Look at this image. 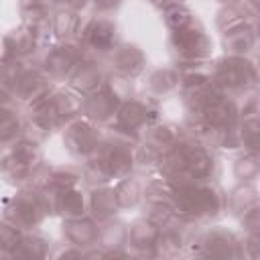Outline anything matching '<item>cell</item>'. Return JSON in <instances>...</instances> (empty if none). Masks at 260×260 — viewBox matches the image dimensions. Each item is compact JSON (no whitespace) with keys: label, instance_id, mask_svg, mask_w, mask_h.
Returning <instances> with one entry per match:
<instances>
[{"label":"cell","instance_id":"1","mask_svg":"<svg viewBox=\"0 0 260 260\" xmlns=\"http://www.w3.org/2000/svg\"><path fill=\"white\" fill-rule=\"evenodd\" d=\"M173 199L177 213L185 217H209L221 207V197L213 187L195 185L191 181H185L173 189Z\"/></svg>","mask_w":260,"mask_h":260},{"label":"cell","instance_id":"2","mask_svg":"<svg viewBox=\"0 0 260 260\" xmlns=\"http://www.w3.org/2000/svg\"><path fill=\"white\" fill-rule=\"evenodd\" d=\"M173 45H175L179 57L189 63L201 61L211 53V41L205 37L201 26H195L193 20L187 26L173 32Z\"/></svg>","mask_w":260,"mask_h":260},{"label":"cell","instance_id":"3","mask_svg":"<svg viewBox=\"0 0 260 260\" xmlns=\"http://www.w3.org/2000/svg\"><path fill=\"white\" fill-rule=\"evenodd\" d=\"M256 73H254V67L242 59V57H230V59H223L215 73H213V79L219 87H228V89H238V87H244L248 85L250 81H254Z\"/></svg>","mask_w":260,"mask_h":260},{"label":"cell","instance_id":"4","mask_svg":"<svg viewBox=\"0 0 260 260\" xmlns=\"http://www.w3.org/2000/svg\"><path fill=\"white\" fill-rule=\"evenodd\" d=\"M201 110V116H203V122L205 126H211V128H232L234 120H236V108L230 100H225L221 93L213 91L211 95H207L203 100V104L199 106Z\"/></svg>","mask_w":260,"mask_h":260},{"label":"cell","instance_id":"5","mask_svg":"<svg viewBox=\"0 0 260 260\" xmlns=\"http://www.w3.org/2000/svg\"><path fill=\"white\" fill-rule=\"evenodd\" d=\"M43 207L39 203V197H32L30 193H18L10 205L6 207V217L12 221V225L18 228H32L43 219Z\"/></svg>","mask_w":260,"mask_h":260},{"label":"cell","instance_id":"6","mask_svg":"<svg viewBox=\"0 0 260 260\" xmlns=\"http://www.w3.org/2000/svg\"><path fill=\"white\" fill-rule=\"evenodd\" d=\"M63 140L73 154H87L98 146V132L87 122H73L65 130Z\"/></svg>","mask_w":260,"mask_h":260},{"label":"cell","instance_id":"7","mask_svg":"<svg viewBox=\"0 0 260 260\" xmlns=\"http://www.w3.org/2000/svg\"><path fill=\"white\" fill-rule=\"evenodd\" d=\"M118 106V100L108 93V91H100V93H91L87 95V100L81 104V110L91 118V120H106L114 114Z\"/></svg>","mask_w":260,"mask_h":260},{"label":"cell","instance_id":"8","mask_svg":"<svg viewBox=\"0 0 260 260\" xmlns=\"http://www.w3.org/2000/svg\"><path fill=\"white\" fill-rule=\"evenodd\" d=\"M114 24L110 20H95L85 28V43L95 51H108L114 43Z\"/></svg>","mask_w":260,"mask_h":260},{"label":"cell","instance_id":"9","mask_svg":"<svg viewBox=\"0 0 260 260\" xmlns=\"http://www.w3.org/2000/svg\"><path fill=\"white\" fill-rule=\"evenodd\" d=\"M77 59H79V49L73 45H63V47H57L49 53L47 69L53 75H65L77 63Z\"/></svg>","mask_w":260,"mask_h":260},{"label":"cell","instance_id":"10","mask_svg":"<svg viewBox=\"0 0 260 260\" xmlns=\"http://www.w3.org/2000/svg\"><path fill=\"white\" fill-rule=\"evenodd\" d=\"M203 244H205V248H207V254L221 256V258L238 256V242H236V238H234L230 232H225V230H213V232H209Z\"/></svg>","mask_w":260,"mask_h":260},{"label":"cell","instance_id":"11","mask_svg":"<svg viewBox=\"0 0 260 260\" xmlns=\"http://www.w3.org/2000/svg\"><path fill=\"white\" fill-rule=\"evenodd\" d=\"M98 228L89 219H69L65 223V236L75 246H91L98 242Z\"/></svg>","mask_w":260,"mask_h":260},{"label":"cell","instance_id":"12","mask_svg":"<svg viewBox=\"0 0 260 260\" xmlns=\"http://www.w3.org/2000/svg\"><path fill=\"white\" fill-rule=\"evenodd\" d=\"M114 65L122 75H134L142 69L144 65V55L140 49L132 47V45H124L120 49H116L114 53Z\"/></svg>","mask_w":260,"mask_h":260},{"label":"cell","instance_id":"13","mask_svg":"<svg viewBox=\"0 0 260 260\" xmlns=\"http://www.w3.org/2000/svg\"><path fill=\"white\" fill-rule=\"evenodd\" d=\"M146 114L148 112L140 102L128 100L118 110V124H120V128H124L128 132H134L136 128H140L146 122Z\"/></svg>","mask_w":260,"mask_h":260},{"label":"cell","instance_id":"14","mask_svg":"<svg viewBox=\"0 0 260 260\" xmlns=\"http://www.w3.org/2000/svg\"><path fill=\"white\" fill-rule=\"evenodd\" d=\"M254 39H256L254 30L246 22V24H240L225 32V47L234 53V57H240L254 47Z\"/></svg>","mask_w":260,"mask_h":260},{"label":"cell","instance_id":"15","mask_svg":"<svg viewBox=\"0 0 260 260\" xmlns=\"http://www.w3.org/2000/svg\"><path fill=\"white\" fill-rule=\"evenodd\" d=\"M156 236H158V230H156V225H154L152 221H148V219H138V221L130 228V232H128L126 238L130 240V244H132L134 248H152Z\"/></svg>","mask_w":260,"mask_h":260},{"label":"cell","instance_id":"16","mask_svg":"<svg viewBox=\"0 0 260 260\" xmlns=\"http://www.w3.org/2000/svg\"><path fill=\"white\" fill-rule=\"evenodd\" d=\"M100 79H102V73H100L98 65H93V63H81V65H77L71 83L79 91H93L98 87Z\"/></svg>","mask_w":260,"mask_h":260},{"label":"cell","instance_id":"17","mask_svg":"<svg viewBox=\"0 0 260 260\" xmlns=\"http://www.w3.org/2000/svg\"><path fill=\"white\" fill-rule=\"evenodd\" d=\"M116 207H118V199H116V191L114 189L102 187V189H95L91 193V211L98 217L112 215L116 211Z\"/></svg>","mask_w":260,"mask_h":260},{"label":"cell","instance_id":"18","mask_svg":"<svg viewBox=\"0 0 260 260\" xmlns=\"http://www.w3.org/2000/svg\"><path fill=\"white\" fill-rule=\"evenodd\" d=\"M256 203H258L256 189L248 181H244V185H240L238 189H234L232 195H230V205H232V209L236 213H246L248 209L256 207Z\"/></svg>","mask_w":260,"mask_h":260},{"label":"cell","instance_id":"19","mask_svg":"<svg viewBox=\"0 0 260 260\" xmlns=\"http://www.w3.org/2000/svg\"><path fill=\"white\" fill-rule=\"evenodd\" d=\"M24 73L26 71H24L22 63H18L14 59L2 61L0 63V85L2 87H10V89H16Z\"/></svg>","mask_w":260,"mask_h":260},{"label":"cell","instance_id":"20","mask_svg":"<svg viewBox=\"0 0 260 260\" xmlns=\"http://www.w3.org/2000/svg\"><path fill=\"white\" fill-rule=\"evenodd\" d=\"M8 41H10V47L14 51V57L26 55L35 49V32H32V28H26V26H20L12 35H8Z\"/></svg>","mask_w":260,"mask_h":260},{"label":"cell","instance_id":"21","mask_svg":"<svg viewBox=\"0 0 260 260\" xmlns=\"http://www.w3.org/2000/svg\"><path fill=\"white\" fill-rule=\"evenodd\" d=\"M140 195H142L140 183L136 179H132V177L130 179H124L118 185V189H116V199H118V205H122V207L134 205L140 199Z\"/></svg>","mask_w":260,"mask_h":260},{"label":"cell","instance_id":"22","mask_svg":"<svg viewBox=\"0 0 260 260\" xmlns=\"http://www.w3.org/2000/svg\"><path fill=\"white\" fill-rule=\"evenodd\" d=\"M59 209L67 217H79L83 213V197H81V193H77L73 189H65L61 199H59Z\"/></svg>","mask_w":260,"mask_h":260},{"label":"cell","instance_id":"23","mask_svg":"<svg viewBox=\"0 0 260 260\" xmlns=\"http://www.w3.org/2000/svg\"><path fill=\"white\" fill-rule=\"evenodd\" d=\"M191 20H193L191 12H189L185 6H181L179 2H177V4L167 6V10H165V22H167L173 30H179V28L187 26Z\"/></svg>","mask_w":260,"mask_h":260},{"label":"cell","instance_id":"24","mask_svg":"<svg viewBox=\"0 0 260 260\" xmlns=\"http://www.w3.org/2000/svg\"><path fill=\"white\" fill-rule=\"evenodd\" d=\"M126 236H128V232H126L124 225H120V223H110V225H106L104 230L98 232V240H100L102 246H106V248L122 246L124 240H126Z\"/></svg>","mask_w":260,"mask_h":260},{"label":"cell","instance_id":"25","mask_svg":"<svg viewBox=\"0 0 260 260\" xmlns=\"http://www.w3.org/2000/svg\"><path fill=\"white\" fill-rule=\"evenodd\" d=\"M152 248L156 250L158 256H175L179 254V248H181V240L175 232H167V234H158Z\"/></svg>","mask_w":260,"mask_h":260},{"label":"cell","instance_id":"26","mask_svg":"<svg viewBox=\"0 0 260 260\" xmlns=\"http://www.w3.org/2000/svg\"><path fill=\"white\" fill-rule=\"evenodd\" d=\"M53 104H55V110H57V116L59 120L61 118H69L73 114H77L81 110V102L69 93H59L53 98Z\"/></svg>","mask_w":260,"mask_h":260},{"label":"cell","instance_id":"27","mask_svg":"<svg viewBox=\"0 0 260 260\" xmlns=\"http://www.w3.org/2000/svg\"><path fill=\"white\" fill-rule=\"evenodd\" d=\"M240 24H246V16H244V12H240V10L234 8V6H228V8H223V10L217 14V26H219L223 32H228V30L240 26Z\"/></svg>","mask_w":260,"mask_h":260},{"label":"cell","instance_id":"28","mask_svg":"<svg viewBox=\"0 0 260 260\" xmlns=\"http://www.w3.org/2000/svg\"><path fill=\"white\" fill-rule=\"evenodd\" d=\"M12 156L20 162H24L26 167H32L37 165L39 160V150H37V142H30V140H22L18 144H14L12 148Z\"/></svg>","mask_w":260,"mask_h":260},{"label":"cell","instance_id":"29","mask_svg":"<svg viewBox=\"0 0 260 260\" xmlns=\"http://www.w3.org/2000/svg\"><path fill=\"white\" fill-rule=\"evenodd\" d=\"M150 87L156 91V93H162V91H169L175 83H177V73L173 69H156L152 75H150Z\"/></svg>","mask_w":260,"mask_h":260},{"label":"cell","instance_id":"30","mask_svg":"<svg viewBox=\"0 0 260 260\" xmlns=\"http://www.w3.org/2000/svg\"><path fill=\"white\" fill-rule=\"evenodd\" d=\"M234 173H236V177H238V179H242V181H250V179H254V177H256V173H258L256 152H252V150H250V154L242 156V158L236 162Z\"/></svg>","mask_w":260,"mask_h":260},{"label":"cell","instance_id":"31","mask_svg":"<svg viewBox=\"0 0 260 260\" xmlns=\"http://www.w3.org/2000/svg\"><path fill=\"white\" fill-rule=\"evenodd\" d=\"M171 215H173V207L169 205V201H150L146 211L148 221H152L154 225H162L171 219Z\"/></svg>","mask_w":260,"mask_h":260},{"label":"cell","instance_id":"32","mask_svg":"<svg viewBox=\"0 0 260 260\" xmlns=\"http://www.w3.org/2000/svg\"><path fill=\"white\" fill-rule=\"evenodd\" d=\"M47 252V244L45 240L41 238H26V240H20V244L16 246V254L18 256H28V258H39V256H45Z\"/></svg>","mask_w":260,"mask_h":260},{"label":"cell","instance_id":"33","mask_svg":"<svg viewBox=\"0 0 260 260\" xmlns=\"http://www.w3.org/2000/svg\"><path fill=\"white\" fill-rule=\"evenodd\" d=\"M75 26H77L75 12H59L53 20V30L57 37H67V35L75 32Z\"/></svg>","mask_w":260,"mask_h":260},{"label":"cell","instance_id":"34","mask_svg":"<svg viewBox=\"0 0 260 260\" xmlns=\"http://www.w3.org/2000/svg\"><path fill=\"white\" fill-rule=\"evenodd\" d=\"M18 132V120L8 108H0V140H10Z\"/></svg>","mask_w":260,"mask_h":260},{"label":"cell","instance_id":"35","mask_svg":"<svg viewBox=\"0 0 260 260\" xmlns=\"http://www.w3.org/2000/svg\"><path fill=\"white\" fill-rule=\"evenodd\" d=\"M108 93H112L116 100H128L132 95V83L126 75L112 77L108 83Z\"/></svg>","mask_w":260,"mask_h":260},{"label":"cell","instance_id":"36","mask_svg":"<svg viewBox=\"0 0 260 260\" xmlns=\"http://www.w3.org/2000/svg\"><path fill=\"white\" fill-rule=\"evenodd\" d=\"M59 199H61V195H57V187L55 185H51V187L45 185L41 189L39 203H41V207H43L45 213H55L59 209Z\"/></svg>","mask_w":260,"mask_h":260},{"label":"cell","instance_id":"37","mask_svg":"<svg viewBox=\"0 0 260 260\" xmlns=\"http://www.w3.org/2000/svg\"><path fill=\"white\" fill-rule=\"evenodd\" d=\"M77 179H79V175L75 171H69V169H59V171L51 173V185H55L61 191L71 189L77 183Z\"/></svg>","mask_w":260,"mask_h":260},{"label":"cell","instance_id":"38","mask_svg":"<svg viewBox=\"0 0 260 260\" xmlns=\"http://www.w3.org/2000/svg\"><path fill=\"white\" fill-rule=\"evenodd\" d=\"M20 244V234L16 232V225L0 223V248L4 250H16Z\"/></svg>","mask_w":260,"mask_h":260},{"label":"cell","instance_id":"39","mask_svg":"<svg viewBox=\"0 0 260 260\" xmlns=\"http://www.w3.org/2000/svg\"><path fill=\"white\" fill-rule=\"evenodd\" d=\"M244 223L250 228L252 234L258 232V207H252V209H248V211L244 213Z\"/></svg>","mask_w":260,"mask_h":260},{"label":"cell","instance_id":"40","mask_svg":"<svg viewBox=\"0 0 260 260\" xmlns=\"http://www.w3.org/2000/svg\"><path fill=\"white\" fill-rule=\"evenodd\" d=\"M93 2H95V6H98V8H102V10H110V8L118 6V2H120V0H93Z\"/></svg>","mask_w":260,"mask_h":260},{"label":"cell","instance_id":"41","mask_svg":"<svg viewBox=\"0 0 260 260\" xmlns=\"http://www.w3.org/2000/svg\"><path fill=\"white\" fill-rule=\"evenodd\" d=\"M8 104H10V98H8V93L0 85V108H8Z\"/></svg>","mask_w":260,"mask_h":260},{"label":"cell","instance_id":"42","mask_svg":"<svg viewBox=\"0 0 260 260\" xmlns=\"http://www.w3.org/2000/svg\"><path fill=\"white\" fill-rule=\"evenodd\" d=\"M53 2H57V4H71V6H83L85 4V0H53Z\"/></svg>","mask_w":260,"mask_h":260},{"label":"cell","instance_id":"43","mask_svg":"<svg viewBox=\"0 0 260 260\" xmlns=\"http://www.w3.org/2000/svg\"><path fill=\"white\" fill-rule=\"evenodd\" d=\"M154 2H156L158 6H165V8L171 6V4H177V0H154Z\"/></svg>","mask_w":260,"mask_h":260}]
</instances>
